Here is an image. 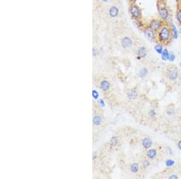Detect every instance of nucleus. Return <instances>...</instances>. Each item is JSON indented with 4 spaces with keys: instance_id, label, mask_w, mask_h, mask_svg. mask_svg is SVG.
I'll use <instances>...</instances> for the list:
<instances>
[{
    "instance_id": "16",
    "label": "nucleus",
    "mask_w": 181,
    "mask_h": 179,
    "mask_svg": "<svg viewBox=\"0 0 181 179\" xmlns=\"http://www.w3.org/2000/svg\"><path fill=\"white\" fill-rule=\"evenodd\" d=\"M130 170H131L132 172H134V173L138 172V170H139V166H138V163H133V164L132 165L131 167H130Z\"/></svg>"
},
{
    "instance_id": "1",
    "label": "nucleus",
    "mask_w": 181,
    "mask_h": 179,
    "mask_svg": "<svg viewBox=\"0 0 181 179\" xmlns=\"http://www.w3.org/2000/svg\"><path fill=\"white\" fill-rule=\"evenodd\" d=\"M173 36L172 30L169 26H164L157 34V39L163 44H167L171 41Z\"/></svg>"
},
{
    "instance_id": "15",
    "label": "nucleus",
    "mask_w": 181,
    "mask_h": 179,
    "mask_svg": "<svg viewBox=\"0 0 181 179\" xmlns=\"http://www.w3.org/2000/svg\"><path fill=\"white\" fill-rule=\"evenodd\" d=\"M147 74H148V71L146 68H142L140 71H139V75L141 78L145 77L147 75Z\"/></svg>"
},
{
    "instance_id": "8",
    "label": "nucleus",
    "mask_w": 181,
    "mask_h": 179,
    "mask_svg": "<svg viewBox=\"0 0 181 179\" xmlns=\"http://www.w3.org/2000/svg\"><path fill=\"white\" fill-rule=\"evenodd\" d=\"M145 36L147 37L149 39H153L154 38V31H153V30H151L150 28H148L145 31Z\"/></svg>"
},
{
    "instance_id": "9",
    "label": "nucleus",
    "mask_w": 181,
    "mask_h": 179,
    "mask_svg": "<svg viewBox=\"0 0 181 179\" xmlns=\"http://www.w3.org/2000/svg\"><path fill=\"white\" fill-rule=\"evenodd\" d=\"M128 98L130 99H135L137 97V92L135 89H130L127 92Z\"/></svg>"
},
{
    "instance_id": "22",
    "label": "nucleus",
    "mask_w": 181,
    "mask_h": 179,
    "mask_svg": "<svg viewBox=\"0 0 181 179\" xmlns=\"http://www.w3.org/2000/svg\"><path fill=\"white\" fill-rule=\"evenodd\" d=\"M92 96L95 99H97L99 97V94L96 90H93L92 91Z\"/></svg>"
},
{
    "instance_id": "26",
    "label": "nucleus",
    "mask_w": 181,
    "mask_h": 179,
    "mask_svg": "<svg viewBox=\"0 0 181 179\" xmlns=\"http://www.w3.org/2000/svg\"><path fill=\"white\" fill-rule=\"evenodd\" d=\"M149 114H150V115L152 116H153L155 115V112H154V110H150Z\"/></svg>"
},
{
    "instance_id": "20",
    "label": "nucleus",
    "mask_w": 181,
    "mask_h": 179,
    "mask_svg": "<svg viewBox=\"0 0 181 179\" xmlns=\"http://www.w3.org/2000/svg\"><path fill=\"white\" fill-rule=\"evenodd\" d=\"M172 32H173V35L174 36V37L176 39L178 37V31H177L176 28L174 26H173V27H172Z\"/></svg>"
},
{
    "instance_id": "4",
    "label": "nucleus",
    "mask_w": 181,
    "mask_h": 179,
    "mask_svg": "<svg viewBox=\"0 0 181 179\" xmlns=\"http://www.w3.org/2000/svg\"><path fill=\"white\" fill-rule=\"evenodd\" d=\"M178 76V71L176 69L171 68L167 72V77L171 80H174Z\"/></svg>"
},
{
    "instance_id": "5",
    "label": "nucleus",
    "mask_w": 181,
    "mask_h": 179,
    "mask_svg": "<svg viewBox=\"0 0 181 179\" xmlns=\"http://www.w3.org/2000/svg\"><path fill=\"white\" fill-rule=\"evenodd\" d=\"M159 15L163 19H167L169 16V11H168V9L165 6L161 7L159 9Z\"/></svg>"
},
{
    "instance_id": "30",
    "label": "nucleus",
    "mask_w": 181,
    "mask_h": 179,
    "mask_svg": "<svg viewBox=\"0 0 181 179\" xmlns=\"http://www.w3.org/2000/svg\"><path fill=\"white\" fill-rule=\"evenodd\" d=\"M170 179H178V177L176 176H172L170 177Z\"/></svg>"
},
{
    "instance_id": "24",
    "label": "nucleus",
    "mask_w": 181,
    "mask_h": 179,
    "mask_svg": "<svg viewBox=\"0 0 181 179\" xmlns=\"http://www.w3.org/2000/svg\"><path fill=\"white\" fill-rule=\"evenodd\" d=\"M169 59L170 61H173V60L175 59V55H174V54L171 53L169 55V59Z\"/></svg>"
},
{
    "instance_id": "3",
    "label": "nucleus",
    "mask_w": 181,
    "mask_h": 179,
    "mask_svg": "<svg viewBox=\"0 0 181 179\" xmlns=\"http://www.w3.org/2000/svg\"><path fill=\"white\" fill-rule=\"evenodd\" d=\"M130 13L132 16L135 18H139L141 16V10L136 5H132L130 7Z\"/></svg>"
},
{
    "instance_id": "13",
    "label": "nucleus",
    "mask_w": 181,
    "mask_h": 179,
    "mask_svg": "<svg viewBox=\"0 0 181 179\" xmlns=\"http://www.w3.org/2000/svg\"><path fill=\"white\" fill-rule=\"evenodd\" d=\"M101 123V118L99 115H95L93 118V124L95 125H99Z\"/></svg>"
},
{
    "instance_id": "6",
    "label": "nucleus",
    "mask_w": 181,
    "mask_h": 179,
    "mask_svg": "<svg viewBox=\"0 0 181 179\" xmlns=\"http://www.w3.org/2000/svg\"><path fill=\"white\" fill-rule=\"evenodd\" d=\"M122 45L124 48H127L132 45V41L129 37H124L122 40Z\"/></svg>"
},
{
    "instance_id": "7",
    "label": "nucleus",
    "mask_w": 181,
    "mask_h": 179,
    "mask_svg": "<svg viewBox=\"0 0 181 179\" xmlns=\"http://www.w3.org/2000/svg\"><path fill=\"white\" fill-rule=\"evenodd\" d=\"M137 54L140 58H144L147 55V50L144 46L139 48L137 51Z\"/></svg>"
},
{
    "instance_id": "17",
    "label": "nucleus",
    "mask_w": 181,
    "mask_h": 179,
    "mask_svg": "<svg viewBox=\"0 0 181 179\" xmlns=\"http://www.w3.org/2000/svg\"><path fill=\"white\" fill-rule=\"evenodd\" d=\"M169 53H168V50H164L163 51V53H162V58H163V60H167V59H169Z\"/></svg>"
},
{
    "instance_id": "10",
    "label": "nucleus",
    "mask_w": 181,
    "mask_h": 179,
    "mask_svg": "<svg viewBox=\"0 0 181 179\" xmlns=\"http://www.w3.org/2000/svg\"><path fill=\"white\" fill-rule=\"evenodd\" d=\"M100 88H101V89L103 90L106 91V90H108L109 89V88H110V84H109V83L108 81L104 80V81H102L101 83H100Z\"/></svg>"
},
{
    "instance_id": "32",
    "label": "nucleus",
    "mask_w": 181,
    "mask_h": 179,
    "mask_svg": "<svg viewBox=\"0 0 181 179\" xmlns=\"http://www.w3.org/2000/svg\"><path fill=\"white\" fill-rule=\"evenodd\" d=\"M104 1H107V0H103Z\"/></svg>"
},
{
    "instance_id": "11",
    "label": "nucleus",
    "mask_w": 181,
    "mask_h": 179,
    "mask_svg": "<svg viewBox=\"0 0 181 179\" xmlns=\"http://www.w3.org/2000/svg\"><path fill=\"white\" fill-rule=\"evenodd\" d=\"M109 14L112 17H116L118 14V9L116 7H112L109 10Z\"/></svg>"
},
{
    "instance_id": "27",
    "label": "nucleus",
    "mask_w": 181,
    "mask_h": 179,
    "mask_svg": "<svg viewBox=\"0 0 181 179\" xmlns=\"http://www.w3.org/2000/svg\"><path fill=\"white\" fill-rule=\"evenodd\" d=\"M99 103H100V105H101V106H105V103H104V101L102 100V99H100V100L99 101Z\"/></svg>"
},
{
    "instance_id": "25",
    "label": "nucleus",
    "mask_w": 181,
    "mask_h": 179,
    "mask_svg": "<svg viewBox=\"0 0 181 179\" xmlns=\"http://www.w3.org/2000/svg\"><path fill=\"white\" fill-rule=\"evenodd\" d=\"M174 109H169V110H168V111H167V112H168V113L169 115H173L174 114Z\"/></svg>"
},
{
    "instance_id": "28",
    "label": "nucleus",
    "mask_w": 181,
    "mask_h": 179,
    "mask_svg": "<svg viewBox=\"0 0 181 179\" xmlns=\"http://www.w3.org/2000/svg\"><path fill=\"white\" fill-rule=\"evenodd\" d=\"M146 164H148V165L149 164V163L147 161H145V162H143V165H144V166L145 168H146L147 166V165H146Z\"/></svg>"
},
{
    "instance_id": "29",
    "label": "nucleus",
    "mask_w": 181,
    "mask_h": 179,
    "mask_svg": "<svg viewBox=\"0 0 181 179\" xmlns=\"http://www.w3.org/2000/svg\"><path fill=\"white\" fill-rule=\"evenodd\" d=\"M178 147H179V149L181 150V141L179 142V143H178Z\"/></svg>"
},
{
    "instance_id": "31",
    "label": "nucleus",
    "mask_w": 181,
    "mask_h": 179,
    "mask_svg": "<svg viewBox=\"0 0 181 179\" xmlns=\"http://www.w3.org/2000/svg\"><path fill=\"white\" fill-rule=\"evenodd\" d=\"M95 156H96V154H95V152H94L93 153V159H95Z\"/></svg>"
},
{
    "instance_id": "18",
    "label": "nucleus",
    "mask_w": 181,
    "mask_h": 179,
    "mask_svg": "<svg viewBox=\"0 0 181 179\" xmlns=\"http://www.w3.org/2000/svg\"><path fill=\"white\" fill-rule=\"evenodd\" d=\"M154 50H156L158 53L162 54L163 53V46L161 45H156L154 46Z\"/></svg>"
},
{
    "instance_id": "33",
    "label": "nucleus",
    "mask_w": 181,
    "mask_h": 179,
    "mask_svg": "<svg viewBox=\"0 0 181 179\" xmlns=\"http://www.w3.org/2000/svg\"></svg>"
},
{
    "instance_id": "2",
    "label": "nucleus",
    "mask_w": 181,
    "mask_h": 179,
    "mask_svg": "<svg viewBox=\"0 0 181 179\" xmlns=\"http://www.w3.org/2000/svg\"><path fill=\"white\" fill-rule=\"evenodd\" d=\"M163 21L158 19H153L149 22V28L154 32H158L163 27Z\"/></svg>"
},
{
    "instance_id": "12",
    "label": "nucleus",
    "mask_w": 181,
    "mask_h": 179,
    "mask_svg": "<svg viewBox=\"0 0 181 179\" xmlns=\"http://www.w3.org/2000/svg\"><path fill=\"white\" fill-rule=\"evenodd\" d=\"M152 143V141L149 138H145L143 141V145L145 148H150Z\"/></svg>"
},
{
    "instance_id": "23",
    "label": "nucleus",
    "mask_w": 181,
    "mask_h": 179,
    "mask_svg": "<svg viewBox=\"0 0 181 179\" xmlns=\"http://www.w3.org/2000/svg\"><path fill=\"white\" fill-rule=\"evenodd\" d=\"M166 164H167V165L168 166H172L174 164V162H173V161H172V160H168V161L166 162Z\"/></svg>"
},
{
    "instance_id": "19",
    "label": "nucleus",
    "mask_w": 181,
    "mask_h": 179,
    "mask_svg": "<svg viewBox=\"0 0 181 179\" xmlns=\"http://www.w3.org/2000/svg\"><path fill=\"white\" fill-rule=\"evenodd\" d=\"M176 18L178 22L181 24V8L179 9L178 10V12H177L176 14Z\"/></svg>"
},
{
    "instance_id": "21",
    "label": "nucleus",
    "mask_w": 181,
    "mask_h": 179,
    "mask_svg": "<svg viewBox=\"0 0 181 179\" xmlns=\"http://www.w3.org/2000/svg\"><path fill=\"white\" fill-rule=\"evenodd\" d=\"M118 142V140L117 138H115V137H114V138H112L111 139L112 145H117Z\"/></svg>"
},
{
    "instance_id": "14",
    "label": "nucleus",
    "mask_w": 181,
    "mask_h": 179,
    "mask_svg": "<svg viewBox=\"0 0 181 179\" xmlns=\"http://www.w3.org/2000/svg\"><path fill=\"white\" fill-rule=\"evenodd\" d=\"M147 155V156L150 159H153L156 156V152L155 150L151 149L150 150L148 151Z\"/></svg>"
}]
</instances>
